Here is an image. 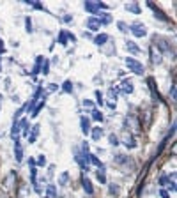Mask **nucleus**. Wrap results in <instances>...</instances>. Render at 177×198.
<instances>
[{"label": "nucleus", "instance_id": "423d86ee", "mask_svg": "<svg viewBox=\"0 0 177 198\" xmlns=\"http://www.w3.org/2000/svg\"><path fill=\"white\" fill-rule=\"evenodd\" d=\"M81 126H83V127H81V129H83V133H85V135H87V133H89V131H90V127H89V120H81Z\"/></svg>", "mask_w": 177, "mask_h": 198}, {"label": "nucleus", "instance_id": "0eeeda50", "mask_svg": "<svg viewBox=\"0 0 177 198\" xmlns=\"http://www.w3.org/2000/svg\"><path fill=\"white\" fill-rule=\"evenodd\" d=\"M99 136H101V129H96L94 131V138H99Z\"/></svg>", "mask_w": 177, "mask_h": 198}, {"label": "nucleus", "instance_id": "1a4fd4ad", "mask_svg": "<svg viewBox=\"0 0 177 198\" xmlns=\"http://www.w3.org/2000/svg\"><path fill=\"white\" fill-rule=\"evenodd\" d=\"M64 89H66V90H71L73 87H71V83H69V81H66V87H64Z\"/></svg>", "mask_w": 177, "mask_h": 198}, {"label": "nucleus", "instance_id": "7ed1b4c3", "mask_svg": "<svg viewBox=\"0 0 177 198\" xmlns=\"http://www.w3.org/2000/svg\"><path fill=\"white\" fill-rule=\"evenodd\" d=\"M87 25H89V28H90V30H98V27H99V21H98V20H94V18H90Z\"/></svg>", "mask_w": 177, "mask_h": 198}, {"label": "nucleus", "instance_id": "6e6552de", "mask_svg": "<svg viewBox=\"0 0 177 198\" xmlns=\"http://www.w3.org/2000/svg\"><path fill=\"white\" fill-rule=\"evenodd\" d=\"M94 119L101 120V119H103V117H101V113H98V112H94Z\"/></svg>", "mask_w": 177, "mask_h": 198}, {"label": "nucleus", "instance_id": "9d476101", "mask_svg": "<svg viewBox=\"0 0 177 198\" xmlns=\"http://www.w3.org/2000/svg\"><path fill=\"white\" fill-rule=\"evenodd\" d=\"M2 50H4V44H2V41H0V51H2Z\"/></svg>", "mask_w": 177, "mask_h": 198}, {"label": "nucleus", "instance_id": "39448f33", "mask_svg": "<svg viewBox=\"0 0 177 198\" xmlns=\"http://www.w3.org/2000/svg\"><path fill=\"white\" fill-rule=\"evenodd\" d=\"M83 188H85V191H87V193H89V195H90V193H92V186H90V182H89V180H87V179H85V180H83Z\"/></svg>", "mask_w": 177, "mask_h": 198}, {"label": "nucleus", "instance_id": "f257e3e1", "mask_svg": "<svg viewBox=\"0 0 177 198\" xmlns=\"http://www.w3.org/2000/svg\"><path fill=\"white\" fill-rule=\"evenodd\" d=\"M126 64H128V67H129L133 73H137V74H142V73H143V66H142L140 62H137L135 59L128 57V59H126Z\"/></svg>", "mask_w": 177, "mask_h": 198}, {"label": "nucleus", "instance_id": "20e7f679", "mask_svg": "<svg viewBox=\"0 0 177 198\" xmlns=\"http://www.w3.org/2000/svg\"><path fill=\"white\" fill-rule=\"evenodd\" d=\"M106 39H108V36H106V34H101V36L96 37V42H98V44H105V41Z\"/></svg>", "mask_w": 177, "mask_h": 198}, {"label": "nucleus", "instance_id": "f03ea898", "mask_svg": "<svg viewBox=\"0 0 177 198\" xmlns=\"http://www.w3.org/2000/svg\"><path fill=\"white\" fill-rule=\"evenodd\" d=\"M131 32H133L135 36H138V37H140V36H145V30H143V27H140V25H135V27L131 28Z\"/></svg>", "mask_w": 177, "mask_h": 198}]
</instances>
